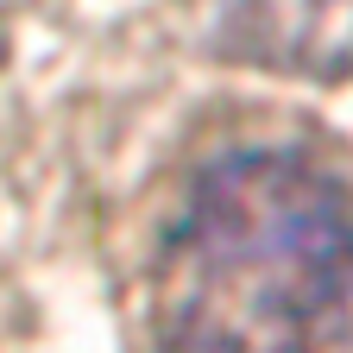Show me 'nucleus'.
<instances>
[{
    "mask_svg": "<svg viewBox=\"0 0 353 353\" xmlns=\"http://www.w3.org/2000/svg\"><path fill=\"white\" fill-rule=\"evenodd\" d=\"M353 322V183L303 145H228L170 202L152 353H328Z\"/></svg>",
    "mask_w": 353,
    "mask_h": 353,
    "instance_id": "1",
    "label": "nucleus"
},
{
    "mask_svg": "<svg viewBox=\"0 0 353 353\" xmlns=\"http://www.w3.org/2000/svg\"><path fill=\"white\" fill-rule=\"evenodd\" d=\"M208 51L290 82H353V0H228Z\"/></svg>",
    "mask_w": 353,
    "mask_h": 353,
    "instance_id": "2",
    "label": "nucleus"
}]
</instances>
